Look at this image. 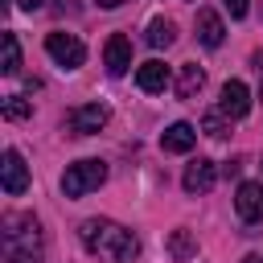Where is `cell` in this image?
<instances>
[{"mask_svg":"<svg viewBox=\"0 0 263 263\" xmlns=\"http://www.w3.org/2000/svg\"><path fill=\"white\" fill-rule=\"evenodd\" d=\"M78 234H82V247H86L90 255H99L103 263H136V255H140L136 234H132V230H123L119 222L86 218V222L78 226Z\"/></svg>","mask_w":263,"mask_h":263,"instance_id":"1","label":"cell"},{"mask_svg":"<svg viewBox=\"0 0 263 263\" xmlns=\"http://www.w3.org/2000/svg\"><path fill=\"white\" fill-rule=\"evenodd\" d=\"M103 181H107V164H103V160H78V164L66 168L62 193H66V197H86V193L99 189Z\"/></svg>","mask_w":263,"mask_h":263,"instance_id":"2","label":"cell"},{"mask_svg":"<svg viewBox=\"0 0 263 263\" xmlns=\"http://www.w3.org/2000/svg\"><path fill=\"white\" fill-rule=\"evenodd\" d=\"M45 53L62 66V70H78L86 62V45L74 37V33H49L45 37Z\"/></svg>","mask_w":263,"mask_h":263,"instance_id":"3","label":"cell"},{"mask_svg":"<svg viewBox=\"0 0 263 263\" xmlns=\"http://www.w3.org/2000/svg\"><path fill=\"white\" fill-rule=\"evenodd\" d=\"M107 119H111V111H107L103 103H86V107H74V111L66 115V123H70L74 136H95Z\"/></svg>","mask_w":263,"mask_h":263,"instance_id":"4","label":"cell"},{"mask_svg":"<svg viewBox=\"0 0 263 263\" xmlns=\"http://www.w3.org/2000/svg\"><path fill=\"white\" fill-rule=\"evenodd\" d=\"M181 185H185V193H210L214 185H218V164L214 160H193L189 168H185V177H181Z\"/></svg>","mask_w":263,"mask_h":263,"instance_id":"5","label":"cell"},{"mask_svg":"<svg viewBox=\"0 0 263 263\" xmlns=\"http://www.w3.org/2000/svg\"><path fill=\"white\" fill-rule=\"evenodd\" d=\"M234 210H238L242 222H263V185L242 181L238 193H234Z\"/></svg>","mask_w":263,"mask_h":263,"instance_id":"6","label":"cell"},{"mask_svg":"<svg viewBox=\"0 0 263 263\" xmlns=\"http://www.w3.org/2000/svg\"><path fill=\"white\" fill-rule=\"evenodd\" d=\"M222 115H230V119H242L247 111H251V90H247V82H238V78H230V82H222Z\"/></svg>","mask_w":263,"mask_h":263,"instance_id":"7","label":"cell"},{"mask_svg":"<svg viewBox=\"0 0 263 263\" xmlns=\"http://www.w3.org/2000/svg\"><path fill=\"white\" fill-rule=\"evenodd\" d=\"M29 189V168H25V156L16 152V148H8L4 152V193L8 197H21Z\"/></svg>","mask_w":263,"mask_h":263,"instance_id":"8","label":"cell"},{"mask_svg":"<svg viewBox=\"0 0 263 263\" xmlns=\"http://www.w3.org/2000/svg\"><path fill=\"white\" fill-rule=\"evenodd\" d=\"M103 62H107L111 74H127V66H132V41L123 33H111L107 45H103Z\"/></svg>","mask_w":263,"mask_h":263,"instance_id":"9","label":"cell"},{"mask_svg":"<svg viewBox=\"0 0 263 263\" xmlns=\"http://www.w3.org/2000/svg\"><path fill=\"white\" fill-rule=\"evenodd\" d=\"M222 37H226L222 16H218L214 8H197V41H201V45H210V49H218V45H222Z\"/></svg>","mask_w":263,"mask_h":263,"instance_id":"10","label":"cell"},{"mask_svg":"<svg viewBox=\"0 0 263 263\" xmlns=\"http://www.w3.org/2000/svg\"><path fill=\"white\" fill-rule=\"evenodd\" d=\"M136 82H140V90H144V95H160V90L168 86V66L152 58V62H144V66L136 70Z\"/></svg>","mask_w":263,"mask_h":263,"instance_id":"11","label":"cell"},{"mask_svg":"<svg viewBox=\"0 0 263 263\" xmlns=\"http://www.w3.org/2000/svg\"><path fill=\"white\" fill-rule=\"evenodd\" d=\"M193 144H197L193 123H168L164 136H160V148H164V152H189Z\"/></svg>","mask_w":263,"mask_h":263,"instance_id":"12","label":"cell"},{"mask_svg":"<svg viewBox=\"0 0 263 263\" xmlns=\"http://www.w3.org/2000/svg\"><path fill=\"white\" fill-rule=\"evenodd\" d=\"M168 255H173L177 263H189V259L197 255V238H193V230H173V234H168Z\"/></svg>","mask_w":263,"mask_h":263,"instance_id":"13","label":"cell"},{"mask_svg":"<svg viewBox=\"0 0 263 263\" xmlns=\"http://www.w3.org/2000/svg\"><path fill=\"white\" fill-rule=\"evenodd\" d=\"M201 86H205L201 66H181V74H177V99H193Z\"/></svg>","mask_w":263,"mask_h":263,"instance_id":"14","label":"cell"},{"mask_svg":"<svg viewBox=\"0 0 263 263\" xmlns=\"http://www.w3.org/2000/svg\"><path fill=\"white\" fill-rule=\"evenodd\" d=\"M173 37H177V29H173V21H164V16H156V21L148 25V45H152V49L173 45Z\"/></svg>","mask_w":263,"mask_h":263,"instance_id":"15","label":"cell"},{"mask_svg":"<svg viewBox=\"0 0 263 263\" xmlns=\"http://www.w3.org/2000/svg\"><path fill=\"white\" fill-rule=\"evenodd\" d=\"M4 74H16L21 70V41H16V33H4V66H0Z\"/></svg>","mask_w":263,"mask_h":263,"instance_id":"16","label":"cell"},{"mask_svg":"<svg viewBox=\"0 0 263 263\" xmlns=\"http://www.w3.org/2000/svg\"><path fill=\"white\" fill-rule=\"evenodd\" d=\"M33 115V103L25 95H8L4 99V119H29Z\"/></svg>","mask_w":263,"mask_h":263,"instance_id":"17","label":"cell"},{"mask_svg":"<svg viewBox=\"0 0 263 263\" xmlns=\"http://www.w3.org/2000/svg\"><path fill=\"white\" fill-rule=\"evenodd\" d=\"M201 127H205V136H214V140H222V136L230 132V127H226V119H222L218 111H210V115L201 119Z\"/></svg>","mask_w":263,"mask_h":263,"instance_id":"18","label":"cell"},{"mask_svg":"<svg viewBox=\"0 0 263 263\" xmlns=\"http://www.w3.org/2000/svg\"><path fill=\"white\" fill-rule=\"evenodd\" d=\"M4 263H41L37 251H4Z\"/></svg>","mask_w":263,"mask_h":263,"instance_id":"19","label":"cell"},{"mask_svg":"<svg viewBox=\"0 0 263 263\" xmlns=\"http://www.w3.org/2000/svg\"><path fill=\"white\" fill-rule=\"evenodd\" d=\"M230 16H247V0H222Z\"/></svg>","mask_w":263,"mask_h":263,"instance_id":"20","label":"cell"},{"mask_svg":"<svg viewBox=\"0 0 263 263\" xmlns=\"http://www.w3.org/2000/svg\"><path fill=\"white\" fill-rule=\"evenodd\" d=\"M16 4H21V8H25V12H37V8H41V4H45V0H16Z\"/></svg>","mask_w":263,"mask_h":263,"instance_id":"21","label":"cell"},{"mask_svg":"<svg viewBox=\"0 0 263 263\" xmlns=\"http://www.w3.org/2000/svg\"><path fill=\"white\" fill-rule=\"evenodd\" d=\"M99 4H103V8H119L123 0H99Z\"/></svg>","mask_w":263,"mask_h":263,"instance_id":"22","label":"cell"},{"mask_svg":"<svg viewBox=\"0 0 263 263\" xmlns=\"http://www.w3.org/2000/svg\"><path fill=\"white\" fill-rule=\"evenodd\" d=\"M242 263H263V259H259V255H247V259H242Z\"/></svg>","mask_w":263,"mask_h":263,"instance_id":"23","label":"cell"}]
</instances>
